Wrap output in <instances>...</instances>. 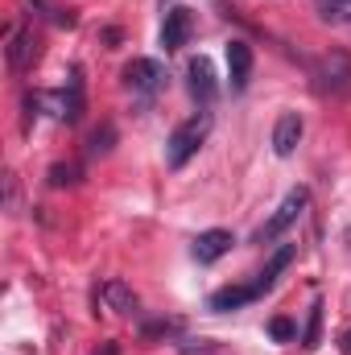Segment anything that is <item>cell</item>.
<instances>
[{"label":"cell","instance_id":"cell-13","mask_svg":"<svg viewBox=\"0 0 351 355\" xmlns=\"http://www.w3.org/2000/svg\"><path fill=\"white\" fill-rule=\"evenodd\" d=\"M103 302H108L116 314H132V310H137V293H132L124 281H116V277L103 285Z\"/></svg>","mask_w":351,"mask_h":355},{"label":"cell","instance_id":"cell-5","mask_svg":"<svg viewBox=\"0 0 351 355\" xmlns=\"http://www.w3.org/2000/svg\"><path fill=\"white\" fill-rule=\"evenodd\" d=\"M232 232H223V227H211V232H198V240H194V248H190V257L198 261V265H215L219 257H228L232 252Z\"/></svg>","mask_w":351,"mask_h":355},{"label":"cell","instance_id":"cell-2","mask_svg":"<svg viewBox=\"0 0 351 355\" xmlns=\"http://www.w3.org/2000/svg\"><path fill=\"white\" fill-rule=\"evenodd\" d=\"M306 202H310V194L298 186V190H289L285 198H281V207L264 219V227H257V244H273V240H281L298 219H302V211H306Z\"/></svg>","mask_w":351,"mask_h":355},{"label":"cell","instance_id":"cell-9","mask_svg":"<svg viewBox=\"0 0 351 355\" xmlns=\"http://www.w3.org/2000/svg\"><path fill=\"white\" fill-rule=\"evenodd\" d=\"M37 50H42V42H37V33H33V29H21V33H12V42H8V67H12L17 75H25V71L33 67Z\"/></svg>","mask_w":351,"mask_h":355},{"label":"cell","instance_id":"cell-11","mask_svg":"<svg viewBox=\"0 0 351 355\" xmlns=\"http://www.w3.org/2000/svg\"><path fill=\"white\" fill-rule=\"evenodd\" d=\"M261 297V285L252 281V285H228V289H215L211 293V310H219V314H232V310H240V306H248V302H257Z\"/></svg>","mask_w":351,"mask_h":355},{"label":"cell","instance_id":"cell-7","mask_svg":"<svg viewBox=\"0 0 351 355\" xmlns=\"http://www.w3.org/2000/svg\"><path fill=\"white\" fill-rule=\"evenodd\" d=\"M302 132H306L302 116H298V112H281L277 124H273V149H277V157H289V153L298 149Z\"/></svg>","mask_w":351,"mask_h":355},{"label":"cell","instance_id":"cell-3","mask_svg":"<svg viewBox=\"0 0 351 355\" xmlns=\"http://www.w3.org/2000/svg\"><path fill=\"white\" fill-rule=\"evenodd\" d=\"M166 67L157 62V58H132L128 67H124V87L132 91V95H145V99H153L157 91H166Z\"/></svg>","mask_w":351,"mask_h":355},{"label":"cell","instance_id":"cell-16","mask_svg":"<svg viewBox=\"0 0 351 355\" xmlns=\"http://www.w3.org/2000/svg\"><path fill=\"white\" fill-rule=\"evenodd\" d=\"M318 322H323V302H314V310H310V331H306V347H314V343H318Z\"/></svg>","mask_w":351,"mask_h":355},{"label":"cell","instance_id":"cell-10","mask_svg":"<svg viewBox=\"0 0 351 355\" xmlns=\"http://www.w3.org/2000/svg\"><path fill=\"white\" fill-rule=\"evenodd\" d=\"M248 75H252V46L248 42H228V79H232V91L248 87Z\"/></svg>","mask_w":351,"mask_h":355},{"label":"cell","instance_id":"cell-14","mask_svg":"<svg viewBox=\"0 0 351 355\" xmlns=\"http://www.w3.org/2000/svg\"><path fill=\"white\" fill-rule=\"evenodd\" d=\"M323 25H351V0H314Z\"/></svg>","mask_w":351,"mask_h":355},{"label":"cell","instance_id":"cell-4","mask_svg":"<svg viewBox=\"0 0 351 355\" xmlns=\"http://www.w3.org/2000/svg\"><path fill=\"white\" fill-rule=\"evenodd\" d=\"M190 33H194V12L190 8H170L166 12V21H162V46H166V54H174L182 50L186 42H190Z\"/></svg>","mask_w":351,"mask_h":355},{"label":"cell","instance_id":"cell-1","mask_svg":"<svg viewBox=\"0 0 351 355\" xmlns=\"http://www.w3.org/2000/svg\"><path fill=\"white\" fill-rule=\"evenodd\" d=\"M207 132H211V116L207 112H198V116H190V120H182L174 132H170V141H166V162H170V170H182L203 145H207Z\"/></svg>","mask_w":351,"mask_h":355},{"label":"cell","instance_id":"cell-12","mask_svg":"<svg viewBox=\"0 0 351 355\" xmlns=\"http://www.w3.org/2000/svg\"><path fill=\"white\" fill-rule=\"evenodd\" d=\"M293 257H298V244H281L273 257H268V265L261 268V277H257V285H261V293H268L273 289V281L285 272V268L293 265Z\"/></svg>","mask_w":351,"mask_h":355},{"label":"cell","instance_id":"cell-6","mask_svg":"<svg viewBox=\"0 0 351 355\" xmlns=\"http://www.w3.org/2000/svg\"><path fill=\"white\" fill-rule=\"evenodd\" d=\"M186 79H190L186 87H190V95L198 99V107H207V103L215 99V91H219V87H215V67H211V58H203V54H198V58H190Z\"/></svg>","mask_w":351,"mask_h":355},{"label":"cell","instance_id":"cell-17","mask_svg":"<svg viewBox=\"0 0 351 355\" xmlns=\"http://www.w3.org/2000/svg\"><path fill=\"white\" fill-rule=\"evenodd\" d=\"M339 343H343V352L351 355V331H348V335H343V339H339Z\"/></svg>","mask_w":351,"mask_h":355},{"label":"cell","instance_id":"cell-18","mask_svg":"<svg viewBox=\"0 0 351 355\" xmlns=\"http://www.w3.org/2000/svg\"><path fill=\"white\" fill-rule=\"evenodd\" d=\"M116 352H120V347H116V343H108V347H103L99 355H116Z\"/></svg>","mask_w":351,"mask_h":355},{"label":"cell","instance_id":"cell-15","mask_svg":"<svg viewBox=\"0 0 351 355\" xmlns=\"http://www.w3.org/2000/svg\"><path fill=\"white\" fill-rule=\"evenodd\" d=\"M268 335L281 339V343H289V339H293V322H289V318H273V322H268Z\"/></svg>","mask_w":351,"mask_h":355},{"label":"cell","instance_id":"cell-8","mask_svg":"<svg viewBox=\"0 0 351 355\" xmlns=\"http://www.w3.org/2000/svg\"><path fill=\"white\" fill-rule=\"evenodd\" d=\"M54 103H58V120H67V124H75V120L83 116V71H79V67L71 71L67 91L54 95Z\"/></svg>","mask_w":351,"mask_h":355}]
</instances>
